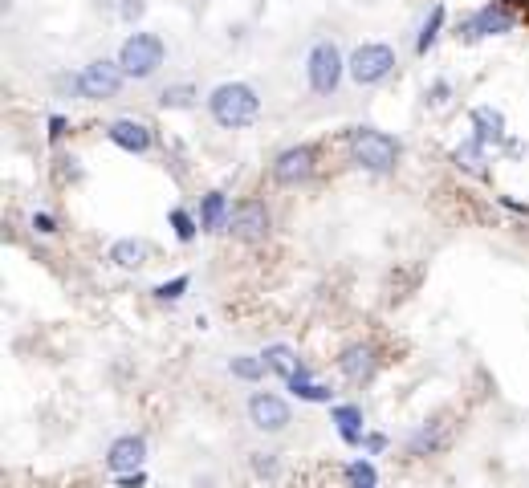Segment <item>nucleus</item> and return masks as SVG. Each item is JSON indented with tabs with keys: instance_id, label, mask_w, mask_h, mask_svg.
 <instances>
[{
	"instance_id": "1",
	"label": "nucleus",
	"mask_w": 529,
	"mask_h": 488,
	"mask_svg": "<svg viewBox=\"0 0 529 488\" xmlns=\"http://www.w3.org/2000/svg\"><path fill=\"white\" fill-rule=\"evenodd\" d=\"M208 114L220 131H245L261 118V94L249 82H220L208 94Z\"/></svg>"
},
{
	"instance_id": "2",
	"label": "nucleus",
	"mask_w": 529,
	"mask_h": 488,
	"mask_svg": "<svg viewBox=\"0 0 529 488\" xmlns=\"http://www.w3.org/2000/svg\"><path fill=\"white\" fill-rule=\"evenodd\" d=\"M346 151L363 171L371 175H391L403 159V143L379 127H350L346 131Z\"/></svg>"
},
{
	"instance_id": "3",
	"label": "nucleus",
	"mask_w": 529,
	"mask_h": 488,
	"mask_svg": "<svg viewBox=\"0 0 529 488\" xmlns=\"http://www.w3.org/2000/svg\"><path fill=\"white\" fill-rule=\"evenodd\" d=\"M395 70H399V53L387 41H363L355 53L346 57V78L359 90L383 86L387 78H395Z\"/></svg>"
},
{
	"instance_id": "4",
	"label": "nucleus",
	"mask_w": 529,
	"mask_h": 488,
	"mask_svg": "<svg viewBox=\"0 0 529 488\" xmlns=\"http://www.w3.org/2000/svg\"><path fill=\"white\" fill-rule=\"evenodd\" d=\"M123 66V74L131 78V82H151L159 70H163V61H167V41L159 37V33H147V29H139V33H131L123 45H119V57H114Z\"/></svg>"
},
{
	"instance_id": "5",
	"label": "nucleus",
	"mask_w": 529,
	"mask_h": 488,
	"mask_svg": "<svg viewBox=\"0 0 529 488\" xmlns=\"http://www.w3.org/2000/svg\"><path fill=\"white\" fill-rule=\"evenodd\" d=\"M342 78H346V57H342V49L330 37L314 41L310 45V57H306V82H310V90L318 98H334L338 86H342Z\"/></svg>"
},
{
	"instance_id": "6",
	"label": "nucleus",
	"mask_w": 529,
	"mask_h": 488,
	"mask_svg": "<svg viewBox=\"0 0 529 488\" xmlns=\"http://www.w3.org/2000/svg\"><path fill=\"white\" fill-rule=\"evenodd\" d=\"M127 82H131V78L123 74L119 61L98 57V61H86V66L74 74V94L86 98V102H110V98L123 94Z\"/></svg>"
},
{
	"instance_id": "7",
	"label": "nucleus",
	"mask_w": 529,
	"mask_h": 488,
	"mask_svg": "<svg viewBox=\"0 0 529 488\" xmlns=\"http://www.w3.org/2000/svg\"><path fill=\"white\" fill-rule=\"evenodd\" d=\"M245 411H249V423L257 427L261 436H281V432L293 427V407L277 391H253Z\"/></svg>"
},
{
	"instance_id": "8",
	"label": "nucleus",
	"mask_w": 529,
	"mask_h": 488,
	"mask_svg": "<svg viewBox=\"0 0 529 488\" xmlns=\"http://www.w3.org/2000/svg\"><path fill=\"white\" fill-rule=\"evenodd\" d=\"M314 171H318V151H314L310 143L285 147V151H277V159L269 163V175H273L277 188H298V183L314 179Z\"/></svg>"
},
{
	"instance_id": "9",
	"label": "nucleus",
	"mask_w": 529,
	"mask_h": 488,
	"mask_svg": "<svg viewBox=\"0 0 529 488\" xmlns=\"http://www.w3.org/2000/svg\"><path fill=\"white\" fill-rule=\"evenodd\" d=\"M269 228H273V212H269V204H265V200H257V196H245V200H237V204H232L228 232L237 236V240H245V244H257V240H265V236H269Z\"/></svg>"
},
{
	"instance_id": "10",
	"label": "nucleus",
	"mask_w": 529,
	"mask_h": 488,
	"mask_svg": "<svg viewBox=\"0 0 529 488\" xmlns=\"http://www.w3.org/2000/svg\"><path fill=\"white\" fill-rule=\"evenodd\" d=\"M334 366H338V375H342L346 383L363 387V383H371L375 371H379V350H375L371 342H350V346L338 350Z\"/></svg>"
},
{
	"instance_id": "11",
	"label": "nucleus",
	"mask_w": 529,
	"mask_h": 488,
	"mask_svg": "<svg viewBox=\"0 0 529 488\" xmlns=\"http://www.w3.org/2000/svg\"><path fill=\"white\" fill-rule=\"evenodd\" d=\"M513 25H517L513 9L505 5V0H493V5H485V9H477L473 17H468L464 37H468V41H481V37H505V33H513Z\"/></svg>"
},
{
	"instance_id": "12",
	"label": "nucleus",
	"mask_w": 529,
	"mask_h": 488,
	"mask_svg": "<svg viewBox=\"0 0 529 488\" xmlns=\"http://www.w3.org/2000/svg\"><path fill=\"white\" fill-rule=\"evenodd\" d=\"M143 460H147V436H139V432H127V436H119V440H110V448H106V468H110V476L139 472Z\"/></svg>"
},
{
	"instance_id": "13",
	"label": "nucleus",
	"mask_w": 529,
	"mask_h": 488,
	"mask_svg": "<svg viewBox=\"0 0 529 488\" xmlns=\"http://www.w3.org/2000/svg\"><path fill=\"white\" fill-rule=\"evenodd\" d=\"M106 139L119 151H127V155H147L155 147L151 127H147V122H139V118H114L110 127H106Z\"/></svg>"
},
{
	"instance_id": "14",
	"label": "nucleus",
	"mask_w": 529,
	"mask_h": 488,
	"mask_svg": "<svg viewBox=\"0 0 529 488\" xmlns=\"http://www.w3.org/2000/svg\"><path fill=\"white\" fill-rule=\"evenodd\" d=\"M330 423L346 448H363V436H367V419H363V407L359 403H330Z\"/></svg>"
},
{
	"instance_id": "15",
	"label": "nucleus",
	"mask_w": 529,
	"mask_h": 488,
	"mask_svg": "<svg viewBox=\"0 0 529 488\" xmlns=\"http://www.w3.org/2000/svg\"><path fill=\"white\" fill-rule=\"evenodd\" d=\"M448 448V427L440 423V419H424L416 432L407 436V456H416V460H424V456H440Z\"/></svg>"
},
{
	"instance_id": "16",
	"label": "nucleus",
	"mask_w": 529,
	"mask_h": 488,
	"mask_svg": "<svg viewBox=\"0 0 529 488\" xmlns=\"http://www.w3.org/2000/svg\"><path fill=\"white\" fill-rule=\"evenodd\" d=\"M468 127H473V139H481L485 147H497L509 139L505 131V114L497 106H477L473 114H468Z\"/></svg>"
},
{
	"instance_id": "17",
	"label": "nucleus",
	"mask_w": 529,
	"mask_h": 488,
	"mask_svg": "<svg viewBox=\"0 0 529 488\" xmlns=\"http://www.w3.org/2000/svg\"><path fill=\"white\" fill-rule=\"evenodd\" d=\"M106 261H110L114 269L135 273V269H143V265L151 261V244H147V240H139V236H123V240H114V244H110Z\"/></svg>"
},
{
	"instance_id": "18",
	"label": "nucleus",
	"mask_w": 529,
	"mask_h": 488,
	"mask_svg": "<svg viewBox=\"0 0 529 488\" xmlns=\"http://www.w3.org/2000/svg\"><path fill=\"white\" fill-rule=\"evenodd\" d=\"M452 163L460 167V171H468V175H489V147L481 143V139H473L468 135L460 147H452Z\"/></svg>"
},
{
	"instance_id": "19",
	"label": "nucleus",
	"mask_w": 529,
	"mask_h": 488,
	"mask_svg": "<svg viewBox=\"0 0 529 488\" xmlns=\"http://www.w3.org/2000/svg\"><path fill=\"white\" fill-rule=\"evenodd\" d=\"M261 358H265V366H269V375H277V379H293L302 371V358H298V350L293 346H285V342H273V346H265L261 350Z\"/></svg>"
},
{
	"instance_id": "20",
	"label": "nucleus",
	"mask_w": 529,
	"mask_h": 488,
	"mask_svg": "<svg viewBox=\"0 0 529 488\" xmlns=\"http://www.w3.org/2000/svg\"><path fill=\"white\" fill-rule=\"evenodd\" d=\"M200 228L204 232H224L228 228V216H232V204H228V196L224 192H208V196H200Z\"/></svg>"
},
{
	"instance_id": "21",
	"label": "nucleus",
	"mask_w": 529,
	"mask_h": 488,
	"mask_svg": "<svg viewBox=\"0 0 529 488\" xmlns=\"http://www.w3.org/2000/svg\"><path fill=\"white\" fill-rule=\"evenodd\" d=\"M285 391L293 395V399H302V403H330L334 399V391L326 387V383H314V375H310V366H302L293 379H285Z\"/></svg>"
},
{
	"instance_id": "22",
	"label": "nucleus",
	"mask_w": 529,
	"mask_h": 488,
	"mask_svg": "<svg viewBox=\"0 0 529 488\" xmlns=\"http://www.w3.org/2000/svg\"><path fill=\"white\" fill-rule=\"evenodd\" d=\"M228 375L241 379V383H261L269 375V366H265L261 354H232L228 358Z\"/></svg>"
},
{
	"instance_id": "23",
	"label": "nucleus",
	"mask_w": 529,
	"mask_h": 488,
	"mask_svg": "<svg viewBox=\"0 0 529 488\" xmlns=\"http://www.w3.org/2000/svg\"><path fill=\"white\" fill-rule=\"evenodd\" d=\"M196 98H200V90L192 82H175V86H163L159 90V106L163 110H192Z\"/></svg>"
},
{
	"instance_id": "24",
	"label": "nucleus",
	"mask_w": 529,
	"mask_h": 488,
	"mask_svg": "<svg viewBox=\"0 0 529 488\" xmlns=\"http://www.w3.org/2000/svg\"><path fill=\"white\" fill-rule=\"evenodd\" d=\"M167 224H171V232H175V240H180V244H192L204 228H200V216H192L188 208H171L167 212Z\"/></svg>"
},
{
	"instance_id": "25",
	"label": "nucleus",
	"mask_w": 529,
	"mask_h": 488,
	"mask_svg": "<svg viewBox=\"0 0 529 488\" xmlns=\"http://www.w3.org/2000/svg\"><path fill=\"white\" fill-rule=\"evenodd\" d=\"M346 484H350V488H379V468L371 464L367 452H363L359 460L346 464Z\"/></svg>"
},
{
	"instance_id": "26",
	"label": "nucleus",
	"mask_w": 529,
	"mask_h": 488,
	"mask_svg": "<svg viewBox=\"0 0 529 488\" xmlns=\"http://www.w3.org/2000/svg\"><path fill=\"white\" fill-rule=\"evenodd\" d=\"M444 17H448L444 5H436V9L428 13V21H424V29H420V37H416V53H420V57L440 41V33H444Z\"/></svg>"
},
{
	"instance_id": "27",
	"label": "nucleus",
	"mask_w": 529,
	"mask_h": 488,
	"mask_svg": "<svg viewBox=\"0 0 529 488\" xmlns=\"http://www.w3.org/2000/svg\"><path fill=\"white\" fill-rule=\"evenodd\" d=\"M192 289V277L188 273H180V277H171V281H159L151 293H155V301H163V305H175V301H184V293Z\"/></svg>"
},
{
	"instance_id": "28",
	"label": "nucleus",
	"mask_w": 529,
	"mask_h": 488,
	"mask_svg": "<svg viewBox=\"0 0 529 488\" xmlns=\"http://www.w3.org/2000/svg\"><path fill=\"white\" fill-rule=\"evenodd\" d=\"M249 468H253L261 480H277V476H281V460H277V452H253V456H249Z\"/></svg>"
},
{
	"instance_id": "29",
	"label": "nucleus",
	"mask_w": 529,
	"mask_h": 488,
	"mask_svg": "<svg viewBox=\"0 0 529 488\" xmlns=\"http://www.w3.org/2000/svg\"><path fill=\"white\" fill-rule=\"evenodd\" d=\"M29 228H33L37 236H53V232H57V220H53L49 212H33V216H29Z\"/></svg>"
},
{
	"instance_id": "30",
	"label": "nucleus",
	"mask_w": 529,
	"mask_h": 488,
	"mask_svg": "<svg viewBox=\"0 0 529 488\" xmlns=\"http://www.w3.org/2000/svg\"><path fill=\"white\" fill-rule=\"evenodd\" d=\"M387 448H391V440H387L383 432H367V436H363V452H367V456H383Z\"/></svg>"
},
{
	"instance_id": "31",
	"label": "nucleus",
	"mask_w": 529,
	"mask_h": 488,
	"mask_svg": "<svg viewBox=\"0 0 529 488\" xmlns=\"http://www.w3.org/2000/svg\"><path fill=\"white\" fill-rule=\"evenodd\" d=\"M66 127H70V118H66V114H49V131H45V135H49V143L62 139V135H66Z\"/></svg>"
},
{
	"instance_id": "32",
	"label": "nucleus",
	"mask_w": 529,
	"mask_h": 488,
	"mask_svg": "<svg viewBox=\"0 0 529 488\" xmlns=\"http://www.w3.org/2000/svg\"><path fill=\"white\" fill-rule=\"evenodd\" d=\"M143 13H147V0H123V9H119L123 21H139Z\"/></svg>"
},
{
	"instance_id": "33",
	"label": "nucleus",
	"mask_w": 529,
	"mask_h": 488,
	"mask_svg": "<svg viewBox=\"0 0 529 488\" xmlns=\"http://www.w3.org/2000/svg\"><path fill=\"white\" fill-rule=\"evenodd\" d=\"M114 484L119 488H143L147 484V472L139 468V472H123V476H114Z\"/></svg>"
},
{
	"instance_id": "34",
	"label": "nucleus",
	"mask_w": 529,
	"mask_h": 488,
	"mask_svg": "<svg viewBox=\"0 0 529 488\" xmlns=\"http://www.w3.org/2000/svg\"><path fill=\"white\" fill-rule=\"evenodd\" d=\"M448 94H452V86H448V82L440 78V82H436V86L428 90V102H432V106H444V102H448Z\"/></svg>"
},
{
	"instance_id": "35",
	"label": "nucleus",
	"mask_w": 529,
	"mask_h": 488,
	"mask_svg": "<svg viewBox=\"0 0 529 488\" xmlns=\"http://www.w3.org/2000/svg\"><path fill=\"white\" fill-rule=\"evenodd\" d=\"M505 5H509V9H521V5H529V0H505Z\"/></svg>"
}]
</instances>
